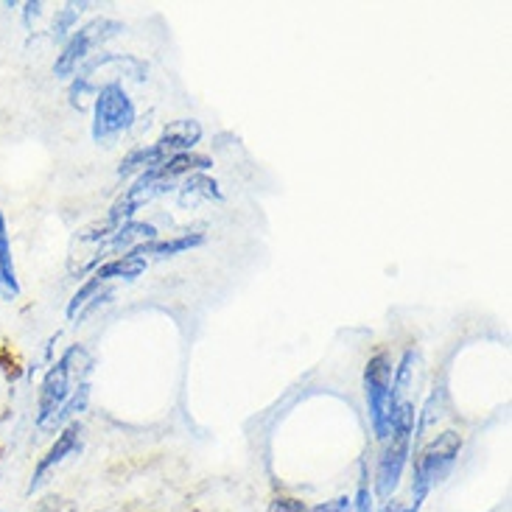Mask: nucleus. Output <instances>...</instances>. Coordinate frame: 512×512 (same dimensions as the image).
I'll return each mask as SVG.
<instances>
[{
  "label": "nucleus",
  "mask_w": 512,
  "mask_h": 512,
  "mask_svg": "<svg viewBox=\"0 0 512 512\" xmlns=\"http://www.w3.org/2000/svg\"><path fill=\"white\" fill-rule=\"evenodd\" d=\"M82 451H84V426H82V420H73V423H68L65 429L56 434L54 443L48 445V451L37 459V465H34V471H31V479H28V487H26L28 496L40 493L42 487L51 482V476H54L65 462H70L73 457H79Z\"/></svg>",
  "instance_id": "7"
},
{
  "label": "nucleus",
  "mask_w": 512,
  "mask_h": 512,
  "mask_svg": "<svg viewBox=\"0 0 512 512\" xmlns=\"http://www.w3.org/2000/svg\"><path fill=\"white\" fill-rule=\"evenodd\" d=\"M23 294L20 277H17V263H14L12 238H9V222L6 213L0 210V300L14 303Z\"/></svg>",
  "instance_id": "9"
},
{
  "label": "nucleus",
  "mask_w": 512,
  "mask_h": 512,
  "mask_svg": "<svg viewBox=\"0 0 512 512\" xmlns=\"http://www.w3.org/2000/svg\"><path fill=\"white\" fill-rule=\"evenodd\" d=\"M182 202L188 199H222V191H219V182L210 180L208 174H191L180 191Z\"/></svg>",
  "instance_id": "12"
},
{
  "label": "nucleus",
  "mask_w": 512,
  "mask_h": 512,
  "mask_svg": "<svg viewBox=\"0 0 512 512\" xmlns=\"http://www.w3.org/2000/svg\"><path fill=\"white\" fill-rule=\"evenodd\" d=\"M392 373L395 361L389 353H375L364 367V403L375 440L384 443L389 434V415H392Z\"/></svg>",
  "instance_id": "6"
},
{
  "label": "nucleus",
  "mask_w": 512,
  "mask_h": 512,
  "mask_svg": "<svg viewBox=\"0 0 512 512\" xmlns=\"http://www.w3.org/2000/svg\"><path fill=\"white\" fill-rule=\"evenodd\" d=\"M269 512H314V507L305 504L303 499H294V496H277L269 504Z\"/></svg>",
  "instance_id": "14"
},
{
  "label": "nucleus",
  "mask_w": 512,
  "mask_h": 512,
  "mask_svg": "<svg viewBox=\"0 0 512 512\" xmlns=\"http://www.w3.org/2000/svg\"><path fill=\"white\" fill-rule=\"evenodd\" d=\"M93 353L84 345L65 347V353L42 375L34 409V426L40 434L56 437L68 423L79 420L90 406L93 392Z\"/></svg>",
  "instance_id": "1"
},
{
  "label": "nucleus",
  "mask_w": 512,
  "mask_h": 512,
  "mask_svg": "<svg viewBox=\"0 0 512 512\" xmlns=\"http://www.w3.org/2000/svg\"><path fill=\"white\" fill-rule=\"evenodd\" d=\"M314 512H350V496H336L331 501H319Z\"/></svg>",
  "instance_id": "16"
},
{
  "label": "nucleus",
  "mask_w": 512,
  "mask_h": 512,
  "mask_svg": "<svg viewBox=\"0 0 512 512\" xmlns=\"http://www.w3.org/2000/svg\"><path fill=\"white\" fill-rule=\"evenodd\" d=\"M146 269H149V261L132 250L118 255V258L98 263L96 269L90 272V280H96L98 286H104V289H115L118 283H135Z\"/></svg>",
  "instance_id": "8"
},
{
  "label": "nucleus",
  "mask_w": 512,
  "mask_h": 512,
  "mask_svg": "<svg viewBox=\"0 0 512 512\" xmlns=\"http://www.w3.org/2000/svg\"><path fill=\"white\" fill-rule=\"evenodd\" d=\"M375 512H415V510L409 507V501L392 496V499L381 501V507H375Z\"/></svg>",
  "instance_id": "17"
},
{
  "label": "nucleus",
  "mask_w": 512,
  "mask_h": 512,
  "mask_svg": "<svg viewBox=\"0 0 512 512\" xmlns=\"http://www.w3.org/2000/svg\"><path fill=\"white\" fill-rule=\"evenodd\" d=\"M202 135H205V129L194 118L171 121L154 143L138 146V149H132V152L126 154L124 160H121V166H118V177L135 180L143 171L163 166L166 160L177 157V154L194 152L196 146H199V140H202Z\"/></svg>",
  "instance_id": "3"
},
{
  "label": "nucleus",
  "mask_w": 512,
  "mask_h": 512,
  "mask_svg": "<svg viewBox=\"0 0 512 512\" xmlns=\"http://www.w3.org/2000/svg\"><path fill=\"white\" fill-rule=\"evenodd\" d=\"M31 512H76V507H73V501L62 499V496H45L31 507Z\"/></svg>",
  "instance_id": "15"
},
{
  "label": "nucleus",
  "mask_w": 512,
  "mask_h": 512,
  "mask_svg": "<svg viewBox=\"0 0 512 512\" xmlns=\"http://www.w3.org/2000/svg\"><path fill=\"white\" fill-rule=\"evenodd\" d=\"M350 512H375V493L367 465H361V479L359 487H356V496H350Z\"/></svg>",
  "instance_id": "13"
},
{
  "label": "nucleus",
  "mask_w": 512,
  "mask_h": 512,
  "mask_svg": "<svg viewBox=\"0 0 512 512\" xmlns=\"http://www.w3.org/2000/svg\"><path fill=\"white\" fill-rule=\"evenodd\" d=\"M138 121V104L129 96L124 82L110 79V82L98 84L96 96H93V124L90 135L98 146H110L118 138H124L126 132Z\"/></svg>",
  "instance_id": "4"
},
{
  "label": "nucleus",
  "mask_w": 512,
  "mask_h": 512,
  "mask_svg": "<svg viewBox=\"0 0 512 512\" xmlns=\"http://www.w3.org/2000/svg\"><path fill=\"white\" fill-rule=\"evenodd\" d=\"M208 241V236L202 233V230H194V233H182V236L174 238H154L149 244H143L138 247V255H143L146 261H166V258H177L182 252H191L199 250L202 244Z\"/></svg>",
  "instance_id": "10"
},
{
  "label": "nucleus",
  "mask_w": 512,
  "mask_h": 512,
  "mask_svg": "<svg viewBox=\"0 0 512 512\" xmlns=\"http://www.w3.org/2000/svg\"><path fill=\"white\" fill-rule=\"evenodd\" d=\"M412 485H409V507L420 512L434 487H440L451 476L462 454V434L445 429L412 451Z\"/></svg>",
  "instance_id": "2"
},
{
  "label": "nucleus",
  "mask_w": 512,
  "mask_h": 512,
  "mask_svg": "<svg viewBox=\"0 0 512 512\" xmlns=\"http://www.w3.org/2000/svg\"><path fill=\"white\" fill-rule=\"evenodd\" d=\"M90 3H65L62 9H56L54 23H51V40L65 42L79 28V17Z\"/></svg>",
  "instance_id": "11"
},
{
  "label": "nucleus",
  "mask_w": 512,
  "mask_h": 512,
  "mask_svg": "<svg viewBox=\"0 0 512 512\" xmlns=\"http://www.w3.org/2000/svg\"><path fill=\"white\" fill-rule=\"evenodd\" d=\"M121 31H124V23L112 20V17H96V20L76 28L68 40L62 42V48H59V54L54 59L56 79L70 82L79 73V68H84L93 56L101 54V48L115 40Z\"/></svg>",
  "instance_id": "5"
}]
</instances>
